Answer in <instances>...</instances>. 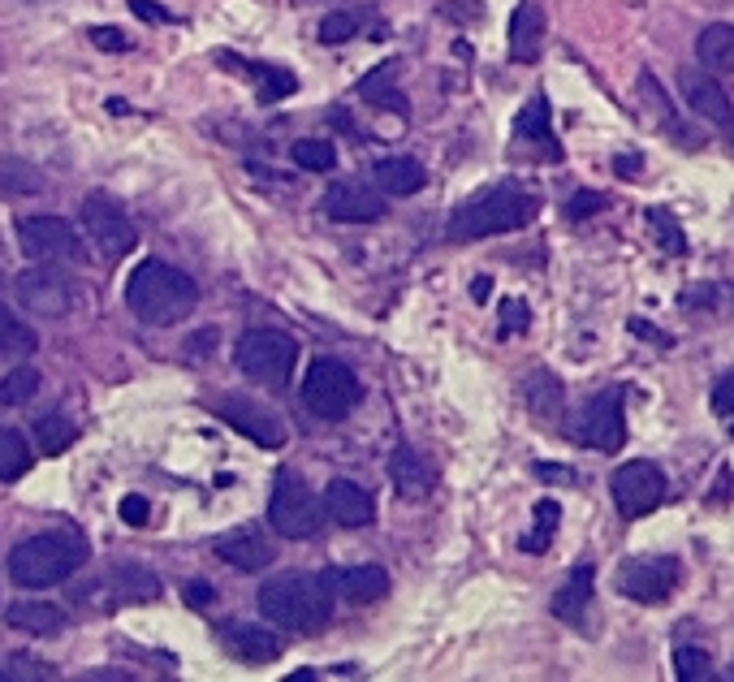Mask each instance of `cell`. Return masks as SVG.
<instances>
[{
	"label": "cell",
	"mask_w": 734,
	"mask_h": 682,
	"mask_svg": "<svg viewBox=\"0 0 734 682\" xmlns=\"http://www.w3.org/2000/svg\"><path fill=\"white\" fill-rule=\"evenodd\" d=\"M91 44L104 48V53H126V48H130L126 31H117V26H95V31H91Z\"/></svg>",
	"instance_id": "7dc6e473"
},
{
	"label": "cell",
	"mask_w": 734,
	"mask_h": 682,
	"mask_svg": "<svg viewBox=\"0 0 734 682\" xmlns=\"http://www.w3.org/2000/svg\"><path fill=\"white\" fill-rule=\"evenodd\" d=\"M393 61L380 69H371L364 82H359V95H364L367 104H376V109H385V113H398V117H411V100L402 95V87H398V78H389L393 73Z\"/></svg>",
	"instance_id": "4316f807"
},
{
	"label": "cell",
	"mask_w": 734,
	"mask_h": 682,
	"mask_svg": "<svg viewBox=\"0 0 734 682\" xmlns=\"http://www.w3.org/2000/svg\"><path fill=\"white\" fill-rule=\"evenodd\" d=\"M233 363L242 367V376H251L255 385H273L282 389L290 380L294 363H298V341L282 329H251L233 345Z\"/></svg>",
	"instance_id": "5b68a950"
},
{
	"label": "cell",
	"mask_w": 734,
	"mask_h": 682,
	"mask_svg": "<svg viewBox=\"0 0 734 682\" xmlns=\"http://www.w3.org/2000/svg\"><path fill=\"white\" fill-rule=\"evenodd\" d=\"M605 195H596V191H575L571 200H566V216L571 220H584V216H596V212H605Z\"/></svg>",
	"instance_id": "7bdbcfd3"
},
{
	"label": "cell",
	"mask_w": 734,
	"mask_h": 682,
	"mask_svg": "<svg viewBox=\"0 0 734 682\" xmlns=\"http://www.w3.org/2000/svg\"><path fill=\"white\" fill-rule=\"evenodd\" d=\"M35 394H39V372L31 363H22L9 376H0V407H26Z\"/></svg>",
	"instance_id": "d6a6232c"
},
{
	"label": "cell",
	"mask_w": 734,
	"mask_h": 682,
	"mask_svg": "<svg viewBox=\"0 0 734 682\" xmlns=\"http://www.w3.org/2000/svg\"><path fill=\"white\" fill-rule=\"evenodd\" d=\"M726 679H734V670H731V674H726Z\"/></svg>",
	"instance_id": "9f6ffc18"
},
{
	"label": "cell",
	"mask_w": 734,
	"mask_h": 682,
	"mask_svg": "<svg viewBox=\"0 0 734 682\" xmlns=\"http://www.w3.org/2000/svg\"><path fill=\"white\" fill-rule=\"evenodd\" d=\"M82 229H87L91 247H95L104 260H122V255H130L135 242H139L135 220L122 212L117 200H108V195H87V200H82Z\"/></svg>",
	"instance_id": "30bf717a"
},
{
	"label": "cell",
	"mask_w": 734,
	"mask_h": 682,
	"mask_svg": "<svg viewBox=\"0 0 734 682\" xmlns=\"http://www.w3.org/2000/svg\"><path fill=\"white\" fill-rule=\"evenodd\" d=\"M445 18H454V22H475V18H484V0H433Z\"/></svg>",
	"instance_id": "ee69618b"
},
{
	"label": "cell",
	"mask_w": 734,
	"mask_h": 682,
	"mask_svg": "<svg viewBox=\"0 0 734 682\" xmlns=\"http://www.w3.org/2000/svg\"><path fill=\"white\" fill-rule=\"evenodd\" d=\"M558 523H562V505H558L553 497L536 501V532H531V536H523L518 545L527 548V553H544L549 541H553V532H558Z\"/></svg>",
	"instance_id": "e575fe53"
},
{
	"label": "cell",
	"mask_w": 734,
	"mask_h": 682,
	"mask_svg": "<svg viewBox=\"0 0 734 682\" xmlns=\"http://www.w3.org/2000/svg\"><path fill=\"white\" fill-rule=\"evenodd\" d=\"M536 476H540V479H562V484H575V471H566V467H536Z\"/></svg>",
	"instance_id": "816d5d0a"
},
{
	"label": "cell",
	"mask_w": 734,
	"mask_h": 682,
	"mask_svg": "<svg viewBox=\"0 0 734 682\" xmlns=\"http://www.w3.org/2000/svg\"><path fill=\"white\" fill-rule=\"evenodd\" d=\"M371 182H376L380 195H420L424 182H428V173H424V164L411 160V156H389V160H376V164H371Z\"/></svg>",
	"instance_id": "7402d4cb"
},
{
	"label": "cell",
	"mask_w": 734,
	"mask_h": 682,
	"mask_svg": "<svg viewBox=\"0 0 734 682\" xmlns=\"http://www.w3.org/2000/svg\"><path fill=\"white\" fill-rule=\"evenodd\" d=\"M613 169H618V173H635V169H640V156H622Z\"/></svg>",
	"instance_id": "db71d44e"
},
{
	"label": "cell",
	"mask_w": 734,
	"mask_h": 682,
	"mask_svg": "<svg viewBox=\"0 0 734 682\" xmlns=\"http://www.w3.org/2000/svg\"><path fill=\"white\" fill-rule=\"evenodd\" d=\"M514 138H523V143H540V147L549 151V160H562L558 138H553V126H549V100H544V95H536V100L523 104V113L514 117Z\"/></svg>",
	"instance_id": "d4e9b609"
},
{
	"label": "cell",
	"mask_w": 734,
	"mask_h": 682,
	"mask_svg": "<svg viewBox=\"0 0 734 682\" xmlns=\"http://www.w3.org/2000/svg\"><path fill=\"white\" fill-rule=\"evenodd\" d=\"M389 476L398 484V492L411 497V501H420V497H428V492L437 488V467H433L424 454H415L411 445H402V450L389 458Z\"/></svg>",
	"instance_id": "44dd1931"
},
{
	"label": "cell",
	"mask_w": 734,
	"mask_h": 682,
	"mask_svg": "<svg viewBox=\"0 0 734 682\" xmlns=\"http://www.w3.org/2000/svg\"><path fill=\"white\" fill-rule=\"evenodd\" d=\"M536 212H540V200L531 191L506 182V186H493V191H484V195H475V200L458 207L445 225V238L449 242H480V238H493V234H514V229L531 225Z\"/></svg>",
	"instance_id": "3957f363"
},
{
	"label": "cell",
	"mask_w": 734,
	"mask_h": 682,
	"mask_svg": "<svg viewBox=\"0 0 734 682\" xmlns=\"http://www.w3.org/2000/svg\"><path fill=\"white\" fill-rule=\"evenodd\" d=\"M26 467H31V445H26V436L13 432V428H0V479L26 476Z\"/></svg>",
	"instance_id": "836d02e7"
},
{
	"label": "cell",
	"mask_w": 734,
	"mask_h": 682,
	"mask_svg": "<svg viewBox=\"0 0 734 682\" xmlns=\"http://www.w3.org/2000/svg\"><path fill=\"white\" fill-rule=\"evenodd\" d=\"M592 579H596V570L580 561L571 575H566V583L558 588V596H553V617H562V622H571V626H584V614L587 605H592Z\"/></svg>",
	"instance_id": "cb8c5ba5"
},
{
	"label": "cell",
	"mask_w": 734,
	"mask_h": 682,
	"mask_svg": "<svg viewBox=\"0 0 734 682\" xmlns=\"http://www.w3.org/2000/svg\"><path fill=\"white\" fill-rule=\"evenodd\" d=\"M217 414L233 428V432L251 436V441L264 445V450H282V445H286V428H282V419H277L268 407L251 402V398H220Z\"/></svg>",
	"instance_id": "5bb4252c"
},
{
	"label": "cell",
	"mask_w": 734,
	"mask_h": 682,
	"mask_svg": "<svg viewBox=\"0 0 734 682\" xmlns=\"http://www.w3.org/2000/svg\"><path fill=\"white\" fill-rule=\"evenodd\" d=\"M674 674L683 682H704L713 679V661H709L704 648H678L674 652Z\"/></svg>",
	"instance_id": "60d3db41"
},
{
	"label": "cell",
	"mask_w": 734,
	"mask_h": 682,
	"mask_svg": "<svg viewBox=\"0 0 734 682\" xmlns=\"http://www.w3.org/2000/svg\"><path fill=\"white\" fill-rule=\"evenodd\" d=\"M44 191V173L22 156H0V200H26Z\"/></svg>",
	"instance_id": "f1b7e54d"
},
{
	"label": "cell",
	"mask_w": 734,
	"mask_h": 682,
	"mask_svg": "<svg viewBox=\"0 0 734 682\" xmlns=\"http://www.w3.org/2000/svg\"><path fill=\"white\" fill-rule=\"evenodd\" d=\"M302 402L320 419H346L351 410L364 402V385L359 376L337 363V359H311L307 376H302Z\"/></svg>",
	"instance_id": "52a82bcc"
},
{
	"label": "cell",
	"mask_w": 734,
	"mask_h": 682,
	"mask_svg": "<svg viewBox=\"0 0 734 682\" xmlns=\"http://www.w3.org/2000/svg\"><path fill=\"white\" fill-rule=\"evenodd\" d=\"M527 320H531V307L523 298H506L502 303V333H523Z\"/></svg>",
	"instance_id": "f6af8a7d"
},
{
	"label": "cell",
	"mask_w": 734,
	"mask_h": 682,
	"mask_svg": "<svg viewBox=\"0 0 734 682\" xmlns=\"http://www.w3.org/2000/svg\"><path fill=\"white\" fill-rule=\"evenodd\" d=\"M678 87H683V100L691 104L696 117H704V122H713V126H722V130L734 122L731 95H726L722 82L709 78L704 69H683V73H678Z\"/></svg>",
	"instance_id": "2e32d148"
},
{
	"label": "cell",
	"mask_w": 734,
	"mask_h": 682,
	"mask_svg": "<svg viewBox=\"0 0 734 682\" xmlns=\"http://www.w3.org/2000/svg\"><path fill=\"white\" fill-rule=\"evenodd\" d=\"M294 164L307 173H329L337 164V147L324 138H302V143H294Z\"/></svg>",
	"instance_id": "74e56055"
},
{
	"label": "cell",
	"mask_w": 734,
	"mask_h": 682,
	"mask_svg": "<svg viewBox=\"0 0 734 682\" xmlns=\"http://www.w3.org/2000/svg\"><path fill=\"white\" fill-rule=\"evenodd\" d=\"M130 9H135L144 22H169V13H164L156 0H130Z\"/></svg>",
	"instance_id": "681fc988"
},
{
	"label": "cell",
	"mask_w": 734,
	"mask_h": 682,
	"mask_svg": "<svg viewBox=\"0 0 734 682\" xmlns=\"http://www.w3.org/2000/svg\"><path fill=\"white\" fill-rule=\"evenodd\" d=\"M696 57L709 73H734V26L731 22H713L700 31L696 39Z\"/></svg>",
	"instance_id": "484cf974"
},
{
	"label": "cell",
	"mask_w": 734,
	"mask_h": 682,
	"mask_svg": "<svg viewBox=\"0 0 734 682\" xmlns=\"http://www.w3.org/2000/svg\"><path fill=\"white\" fill-rule=\"evenodd\" d=\"M251 69L264 78V91H260L264 100H286V95H294V87H298L290 69H268V66H251Z\"/></svg>",
	"instance_id": "b9f144b4"
},
{
	"label": "cell",
	"mask_w": 734,
	"mask_h": 682,
	"mask_svg": "<svg viewBox=\"0 0 734 682\" xmlns=\"http://www.w3.org/2000/svg\"><path fill=\"white\" fill-rule=\"evenodd\" d=\"M726 135H731V143H734V122H731V126H726Z\"/></svg>",
	"instance_id": "11a10c76"
},
{
	"label": "cell",
	"mask_w": 734,
	"mask_h": 682,
	"mask_svg": "<svg viewBox=\"0 0 734 682\" xmlns=\"http://www.w3.org/2000/svg\"><path fill=\"white\" fill-rule=\"evenodd\" d=\"M186 601L199 610V605H213V588L208 583H186Z\"/></svg>",
	"instance_id": "f907efd6"
},
{
	"label": "cell",
	"mask_w": 734,
	"mask_h": 682,
	"mask_svg": "<svg viewBox=\"0 0 734 682\" xmlns=\"http://www.w3.org/2000/svg\"><path fill=\"white\" fill-rule=\"evenodd\" d=\"M627 389L622 385H609L600 389L596 398H587V407L575 414L571 423V436L587 445V450H600V454H618L627 445Z\"/></svg>",
	"instance_id": "ba28073f"
},
{
	"label": "cell",
	"mask_w": 734,
	"mask_h": 682,
	"mask_svg": "<svg viewBox=\"0 0 734 682\" xmlns=\"http://www.w3.org/2000/svg\"><path fill=\"white\" fill-rule=\"evenodd\" d=\"M649 229L657 234L661 251H669V255H687V234L678 229L674 212H665V207H649Z\"/></svg>",
	"instance_id": "f35d334b"
},
{
	"label": "cell",
	"mask_w": 734,
	"mask_h": 682,
	"mask_svg": "<svg viewBox=\"0 0 734 682\" xmlns=\"http://www.w3.org/2000/svg\"><path fill=\"white\" fill-rule=\"evenodd\" d=\"M609 492H613V505L622 519H644L665 501V476H661L657 463L635 458L609 476Z\"/></svg>",
	"instance_id": "7c38bea8"
},
{
	"label": "cell",
	"mask_w": 734,
	"mask_h": 682,
	"mask_svg": "<svg viewBox=\"0 0 734 682\" xmlns=\"http://www.w3.org/2000/svg\"><path fill=\"white\" fill-rule=\"evenodd\" d=\"M713 410H718V414H722V419L734 428V367L722 376V380H718V385H713Z\"/></svg>",
	"instance_id": "bcb514c9"
},
{
	"label": "cell",
	"mask_w": 734,
	"mask_h": 682,
	"mask_svg": "<svg viewBox=\"0 0 734 682\" xmlns=\"http://www.w3.org/2000/svg\"><path fill=\"white\" fill-rule=\"evenodd\" d=\"M18 242L31 260L39 264H82V238L66 216H22L18 220Z\"/></svg>",
	"instance_id": "9c48e42d"
},
{
	"label": "cell",
	"mask_w": 734,
	"mask_h": 682,
	"mask_svg": "<svg viewBox=\"0 0 734 682\" xmlns=\"http://www.w3.org/2000/svg\"><path fill=\"white\" fill-rule=\"evenodd\" d=\"M489 289H493V281H489V276H475V281H471V298H475V303H484V298H489Z\"/></svg>",
	"instance_id": "f5cc1de1"
},
{
	"label": "cell",
	"mask_w": 734,
	"mask_h": 682,
	"mask_svg": "<svg viewBox=\"0 0 734 682\" xmlns=\"http://www.w3.org/2000/svg\"><path fill=\"white\" fill-rule=\"evenodd\" d=\"M324 579H329L333 596H342L346 605H371V601H380V596L389 592V575H385V566H376V561L346 566V570H329Z\"/></svg>",
	"instance_id": "d6986e66"
},
{
	"label": "cell",
	"mask_w": 734,
	"mask_h": 682,
	"mask_svg": "<svg viewBox=\"0 0 734 682\" xmlns=\"http://www.w3.org/2000/svg\"><path fill=\"white\" fill-rule=\"evenodd\" d=\"M35 350H39V333L26 320H18L9 307H0V359H26Z\"/></svg>",
	"instance_id": "4dcf8cb0"
},
{
	"label": "cell",
	"mask_w": 734,
	"mask_h": 682,
	"mask_svg": "<svg viewBox=\"0 0 734 682\" xmlns=\"http://www.w3.org/2000/svg\"><path fill=\"white\" fill-rule=\"evenodd\" d=\"M217 557L229 561L233 570H242V575H260V570H268L277 561V548L260 527H238V532L217 541Z\"/></svg>",
	"instance_id": "e0dca14e"
},
{
	"label": "cell",
	"mask_w": 734,
	"mask_h": 682,
	"mask_svg": "<svg viewBox=\"0 0 734 682\" xmlns=\"http://www.w3.org/2000/svg\"><path fill=\"white\" fill-rule=\"evenodd\" d=\"M35 445L53 458V454H61L66 445H73V423L66 414H44V419H35Z\"/></svg>",
	"instance_id": "8d00e7d4"
},
{
	"label": "cell",
	"mask_w": 734,
	"mask_h": 682,
	"mask_svg": "<svg viewBox=\"0 0 734 682\" xmlns=\"http://www.w3.org/2000/svg\"><path fill=\"white\" fill-rule=\"evenodd\" d=\"M147 514H151V505H147L144 497H126V501H122V523H130V527H144Z\"/></svg>",
	"instance_id": "c3c4849f"
},
{
	"label": "cell",
	"mask_w": 734,
	"mask_h": 682,
	"mask_svg": "<svg viewBox=\"0 0 734 682\" xmlns=\"http://www.w3.org/2000/svg\"><path fill=\"white\" fill-rule=\"evenodd\" d=\"M13 294L31 316H44V320H61L73 311V281L57 264H35V269L18 273Z\"/></svg>",
	"instance_id": "8fae6325"
},
{
	"label": "cell",
	"mask_w": 734,
	"mask_h": 682,
	"mask_svg": "<svg viewBox=\"0 0 734 682\" xmlns=\"http://www.w3.org/2000/svg\"><path fill=\"white\" fill-rule=\"evenodd\" d=\"M324 212L337 220V225H376L389 216L385 207V195L367 182H333L329 195H324Z\"/></svg>",
	"instance_id": "9a60e30c"
},
{
	"label": "cell",
	"mask_w": 734,
	"mask_h": 682,
	"mask_svg": "<svg viewBox=\"0 0 734 682\" xmlns=\"http://www.w3.org/2000/svg\"><path fill=\"white\" fill-rule=\"evenodd\" d=\"M4 617L13 630H26V635H57L66 626V610H57L48 601H18V605H9Z\"/></svg>",
	"instance_id": "83f0119b"
},
{
	"label": "cell",
	"mask_w": 734,
	"mask_h": 682,
	"mask_svg": "<svg viewBox=\"0 0 734 682\" xmlns=\"http://www.w3.org/2000/svg\"><path fill=\"white\" fill-rule=\"evenodd\" d=\"M544 48V9L536 0H523L511 18V57L518 66H531Z\"/></svg>",
	"instance_id": "ffe728a7"
},
{
	"label": "cell",
	"mask_w": 734,
	"mask_h": 682,
	"mask_svg": "<svg viewBox=\"0 0 734 682\" xmlns=\"http://www.w3.org/2000/svg\"><path fill=\"white\" fill-rule=\"evenodd\" d=\"M260 614L282 630L311 635V630L329 626V617H333V588L324 575H298V570L273 575L260 588Z\"/></svg>",
	"instance_id": "6da1fadb"
},
{
	"label": "cell",
	"mask_w": 734,
	"mask_h": 682,
	"mask_svg": "<svg viewBox=\"0 0 734 682\" xmlns=\"http://www.w3.org/2000/svg\"><path fill=\"white\" fill-rule=\"evenodd\" d=\"M324 514L337 523V527H367L376 519V501L364 484L355 479H333L324 488Z\"/></svg>",
	"instance_id": "ac0fdd59"
},
{
	"label": "cell",
	"mask_w": 734,
	"mask_h": 682,
	"mask_svg": "<svg viewBox=\"0 0 734 682\" xmlns=\"http://www.w3.org/2000/svg\"><path fill=\"white\" fill-rule=\"evenodd\" d=\"M199 285L164 260H144L126 281V307L144 325H177L195 311Z\"/></svg>",
	"instance_id": "7a4b0ae2"
},
{
	"label": "cell",
	"mask_w": 734,
	"mask_h": 682,
	"mask_svg": "<svg viewBox=\"0 0 734 682\" xmlns=\"http://www.w3.org/2000/svg\"><path fill=\"white\" fill-rule=\"evenodd\" d=\"M678 575H683L678 557H631V561H622L613 583L622 596H631L640 605H661L678 588Z\"/></svg>",
	"instance_id": "4fadbf2b"
},
{
	"label": "cell",
	"mask_w": 734,
	"mask_h": 682,
	"mask_svg": "<svg viewBox=\"0 0 734 682\" xmlns=\"http://www.w3.org/2000/svg\"><path fill=\"white\" fill-rule=\"evenodd\" d=\"M640 95H644V100H649V104L657 109L661 126H665L669 135H678V138H683V143H696V135H691V130H683V126H678V117H674V104L665 100V91H661V82H657V78H653V73H649V69L640 73Z\"/></svg>",
	"instance_id": "d590c367"
},
{
	"label": "cell",
	"mask_w": 734,
	"mask_h": 682,
	"mask_svg": "<svg viewBox=\"0 0 734 682\" xmlns=\"http://www.w3.org/2000/svg\"><path fill=\"white\" fill-rule=\"evenodd\" d=\"M320 519H324V505L316 501V492L307 488V479L282 467L277 479H273V497H268V523L277 536L286 541H307L320 532Z\"/></svg>",
	"instance_id": "8992f818"
},
{
	"label": "cell",
	"mask_w": 734,
	"mask_h": 682,
	"mask_svg": "<svg viewBox=\"0 0 734 682\" xmlns=\"http://www.w3.org/2000/svg\"><path fill=\"white\" fill-rule=\"evenodd\" d=\"M108 579H113V592H117L122 601H139V605H147V601L160 596V579H156L147 566H139V561H122V566H113Z\"/></svg>",
	"instance_id": "f546056e"
},
{
	"label": "cell",
	"mask_w": 734,
	"mask_h": 682,
	"mask_svg": "<svg viewBox=\"0 0 734 682\" xmlns=\"http://www.w3.org/2000/svg\"><path fill=\"white\" fill-rule=\"evenodd\" d=\"M562 398H566V394H562V380H558L553 372L540 367V372L527 376V407L536 410L540 419H558V414H562Z\"/></svg>",
	"instance_id": "1f68e13d"
},
{
	"label": "cell",
	"mask_w": 734,
	"mask_h": 682,
	"mask_svg": "<svg viewBox=\"0 0 734 682\" xmlns=\"http://www.w3.org/2000/svg\"><path fill=\"white\" fill-rule=\"evenodd\" d=\"M87 561V541L73 532V527H61V532H44V536H31L9 553V575L18 588H57L66 583L73 570Z\"/></svg>",
	"instance_id": "277c9868"
},
{
	"label": "cell",
	"mask_w": 734,
	"mask_h": 682,
	"mask_svg": "<svg viewBox=\"0 0 734 682\" xmlns=\"http://www.w3.org/2000/svg\"><path fill=\"white\" fill-rule=\"evenodd\" d=\"M229 648L242 657V661H251V666H268V661H277L282 657V635L273 630V626H260V622H238V626H229Z\"/></svg>",
	"instance_id": "603a6c76"
},
{
	"label": "cell",
	"mask_w": 734,
	"mask_h": 682,
	"mask_svg": "<svg viewBox=\"0 0 734 682\" xmlns=\"http://www.w3.org/2000/svg\"><path fill=\"white\" fill-rule=\"evenodd\" d=\"M355 31H359V13H355V9H333V13L320 22V44L337 48V44L355 39Z\"/></svg>",
	"instance_id": "ab89813d"
}]
</instances>
